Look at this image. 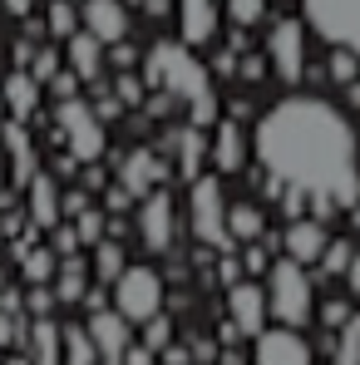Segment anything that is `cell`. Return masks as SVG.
Segmentation results:
<instances>
[{
    "label": "cell",
    "mask_w": 360,
    "mask_h": 365,
    "mask_svg": "<svg viewBox=\"0 0 360 365\" xmlns=\"http://www.w3.org/2000/svg\"><path fill=\"white\" fill-rule=\"evenodd\" d=\"M252 153L262 173H272L287 187H301L311 197H336L346 212L360 202V138L351 119L311 94L277 99L257 128Z\"/></svg>",
    "instance_id": "1"
},
{
    "label": "cell",
    "mask_w": 360,
    "mask_h": 365,
    "mask_svg": "<svg viewBox=\"0 0 360 365\" xmlns=\"http://www.w3.org/2000/svg\"><path fill=\"white\" fill-rule=\"evenodd\" d=\"M143 69H148V84H158L163 94H173V99L187 104V114H192L187 123H197V128L217 123V104H222V99H217L212 69L192 55L187 40H158V45L148 50Z\"/></svg>",
    "instance_id": "2"
},
{
    "label": "cell",
    "mask_w": 360,
    "mask_h": 365,
    "mask_svg": "<svg viewBox=\"0 0 360 365\" xmlns=\"http://www.w3.org/2000/svg\"><path fill=\"white\" fill-rule=\"evenodd\" d=\"M187 227L197 242H207L212 252H232V232H227V197H222V173L187 182Z\"/></svg>",
    "instance_id": "3"
},
{
    "label": "cell",
    "mask_w": 360,
    "mask_h": 365,
    "mask_svg": "<svg viewBox=\"0 0 360 365\" xmlns=\"http://www.w3.org/2000/svg\"><path fill=\"white\" fill-rule=\"evenodd\" d=\"M267 311L282 326H306L311 321V277L297 257H282L267 267Z\"/></svg>",
    "instance_id": "4"
},
{
    "label": "cell",
    "mask_w": 360,
    "mask_h": 365,
    "mask_svg": "<svg viewBox=\"0 0 360 365\" xmlns=\"http://www.w3.org/2000/svg\"><path fill=\"white\" fill-rule=\"evenodd\" d=\"M55 123H60L64 143H69V153L79 158V163H99L104 158V143H109V133H104V119H99V109L89 104V99H60V109H55Z\"/></svg>",
    "instance_id": "5"
},
{
    "label": "cell",
    "mask_w": 360,
    "mask_h": 365,
    "mask_svg": "<svg viewBox=\"0 0 360 365\" xmlns=\"http://www.w3.org/2000/svg\"><path fill=\"white\" fill-rule=\"evenodd\" d=\"M301 15L326 45L360 50V0H301Z\"/></svg>",
    "instance_id": "6"
},
{
    "label": "cell",
    "mask_w": 360,
    "mask_h": 365,
    "mask_svg": "<svg viewBox=\"0 0 360 365\" xmlns=\"http://www.w3.org/2000/svg\"><path fill=\"white\" fill-rule=\"evenodd\" d=\"M114 306H119L133 326L153 321L163 311V277L153 267H123L119 282H114Z\"/></svg>",
    "instance_id": "7"
},
{
    "label": "cell",
    "mask_w": 360,
    "mask_h": 365,
    "mask_svg": "<svg viewBox=\"0 0 360 365\" xmlns=\"http://www.w3.org/2000/svg\"><path fill=\"white\" fill-rule=\"evenodd\" d=\"M306 60H311L306 25H301V20H277L272 35H267V69H272L282 84H301V79H306Z\"/></svg>",
    "instance_id": "8"
},
{
    "label": "cell",
    "mask_w": 360,
    "mask_h": 365,
    "mask_svg": "<svg viewBox=\"0 0 360 365\" xmlns=\"http://www.w3.org/2000/svg\"><path fill=\"white\" fill-rule=\"evenodd\" d=\"M138 242L148 247V252H173V237H178V202L158 187V192H148V197H138Z\"/></svg>",
    "instance_id": "9"
},
{
    "label": "cell",
    "mask_w": 360,
    "mask_h": 365,
    "mask_svg": "<svg viewBox=\"0 0 360 365\" xmlns=\"http://www.w3.org/2000/svg\"><path fill=\"white\" fill-rule=\"evenodd\" d=\"M89 336H94V346H99V365H123L128 356V346H133V321L123 316L119 306L109 311V306H99V311H89Z\"/></svg>",
    "instance_id": "10"
},
{
    "label": "cell",
    "mask_w": 360,
    "mask_h": 365,
    "mask_svg": "<svg viewBox=\"0 0 360 365\" xmlns=\"http://www.w3.org/2000/svg\"><path fill=\"white\" fill-rule=\"evenodd\" d=\"M227 321L237 326L242 336H257V331H267V287H257V282H232L227 287Z\"/></svg>",
    "instance_id": "11"
},
{
    "label": "cell",
    "mask_w": 360,
    "mask_h": 365,
    "mask_svg": "<svg viewBox=\"0 0 360 365\" xmlns=\"http://www.w3.org/2000/svg\"><path fill=\"white\" fill-rule=\"evenodd\" d=\"M257 365H311V346L301 341L297 326H277V331H257Z\"/></svg>",
    "instance_id": "12"
},
{
    "label": "cell",
    "mask_w": 360,
    "mask_h": 365,
    "mask_svg": "<svg viewBox=\"0 0 360 365\" xmlns=\"http://www.w3.org/2000/svg\"><path fill=\"white\" fill-rule=\"evenodd\" d=\"M282 247H287V257H297L301 267H316L321 257H326V247H331V232H326V222L321 217H292V227L282 232Z\"/></svg>",
    "instance_id": "13"
},
{
    "label": "cell",
    "mask_w": 360,
    "mask_h": 365,
    "mask_svg": "<svg viewBox=\"0 0 360 365\" xmlns=\"http://www.w3.org/2000/svg\"><path fill=\"white\" fill-rule=\"evenodd\" d=\"M30 187V227H60L64 217V192H60V178L55 173H35V178L25 182Z\"/></svg>",
    "instance_id": "14"
},
{
    "label": "cell",
    "mask_w": 360,
    "mask_h": 365,
    "mask_svg": "<svg viewBox=\"0 0 360 365\" xmlns=\"http://www.w3.org/2000/svg\"><path fill=\"white\" fill-rule=\"evenodd\" d=\"M64 60H69V69H74L84 84H104V40H99V35L74 30V35L64 40Z\"/></svg>",
    "instance_id": "15"
},
{
    "label": "cell",
    "mask_w": 360,
    "mask_h": 365,
    "mask_svg": "<svg viewBox=\"0 0 360 365\" xmlns=\"http://www.w3.org/2000/svg\"><path fill=\"white\" fill-rule=\"evenodd\" d=\"M178 5V25L187 45H212L217 35V20H222V5L217 0H173Z\"/></svg>",
    "instance_id": "16"
},
{
    "label": "cell",
    "mask_w": 360,
    "mask_h": 365,
    "mask_svg": "<svg viewBox=\"0 0 360 365\" xmlns=\"http://www.w3.org/2000/svg\"><path fill=\"white\" fill-rule=\"evenodd\" d=\"M84 30L99 35L104 45H119L128 35V10L123 0H84Z\"/></svg>",
    "instance_id": "17"
},
{
    "label": "cell",
    "mask_w": 360,
    "mask_h": 365,
    "mask_svg": "<svg viewBox=\"0 0 360 365\" xmlns=\"http://www.w3.org/2000/svg\"><path fill=\"white\" fill-rule=\"evenodd\" d=\"M242 163H247V138H242L237 119L227 114V119H217V133H212V168L227 178V173H242Z\"/></svg>",
    "instance_id": "18"
},
{
    "label": "cell",
    "mask_w": 360,
    "mask_h": 365,
    "mask_svg": "<svg viewBox=\"0 0 360 365\" xmlns=\"http://www.w3.org/2000/svg\"><path fill=\"white\" fill-rule=\"evenodd\" d=\"M25 346H30V365H64V326L55 316H35Z\"/></svg>",
    "instance_id": "19"
},
{
    "label": "cell",
    "mask_w": 360,
    "mask_h": 365,
    "mask_svg": "<svg viewBox=\"0 0 360 365\" xmlns=\"http://www.w3.org/2000/svg\"><path fill=\"white\" fill-rule=\"evenodd\" d=\"M158 178H163V163H158L153 153H143V148H133V153L119 163V182L133 192V197H148Z\"/></svg>",
    "instance_id": "20"
},
{
    "label": "cell",
    "mask_w": 360,
    "mask_h": 365,
    "mask_svg": "<svg viewBox=\"0 0 360 365\" xmlns=\"http://www.w3.org/2000/svg\"><path fill=\"white\" fill-rule=\"evenodd\" d=\"M89 267L79 262V252H69V257H60V272H55V297H60V306H74L89 297Z\"/></svg>",
    "instance_id": "21"
},
{
    "label": "cell",
    "mask_w": 360,
    "mask_h": 365,
    "mask_svg": "<svg viewBox=\"0 0 360 365\" xmlns=\"http://www.w3.org/2000/svg\"><path fill=\"white\" fill-rule=\"evenodd\" d=\"M40 89H45V84H40L35 74H25V69H15V74L0 84V94H5V109H10L15 119H30V114H35V104H40Z\"/></svg>",
    "instance_id": "22"
},
{
    "label": "cell",
    "mask_w": 360,
    "mask_h": 365,
    "mask_svg": "<svg viewBox=\"0 0 360 365\" xmlns=\"http://www.w3.org/2000/svg\"><path fill=\"white\" fill-rule=\"evenodd\" d=\"M202 163H212V143L202 138L197 123H187V128L178 133V168H182V178L187 182L202 178Z\"/></svg>",
    "instance_id": "23"
},
{
    "label": "cell",
    "mask_w": 360,
    "mask_h": 365,
    "mask_svg": "<svg viewBox=\"0 0 360 365\" xmlns=\"http://www.w3.org/2000/svg\"><path fill=\"white\" fill-rule=\"evenodd\" d=\"M227 232L232 242H257L267 232V212L257 202H227Z\"/></svg>",
    "instance_id": "24"
},
{
    "label": "cell",
    "mask_w": 360,
    "mask_h": 365,
    "mask_svg": "<svg viewBox=\"0 0 360 365\" xmlns=\"http://www.w3.org/2000/svg\"><path fill=\"white\" fill-rule=\"evenodd\" d=\"M20 267H25V282H30V287H45V282H55V272H60V252H55V247H30V252L20 257Z\"/></svg>",
    "instance_id": "25"
},
{
    "label": "cell",
    "mask_w": 360,
    "mask_h": 365,
    "mask_svg": "<svg viewBox=\"0 0 360 365\" xmlns=\"http://www.w3.org/2000/svg\"><path fill=\"white\" fill-rule=\"evenodd\" d=\"M64 365H99V346L89 326H64Z\"/></svg>",
    "instance_id": "26"
},
{
    "label": "cell",
    "mask_w": 360,
    "mask_h": 365,
    "mask_svg": "<svg viewBox=\"0 0 360 365\" xmlns=\"http://www.w3.org/2000/svg\"><path fill=\"white\" fill-rule=\"evenodd\" d=\"M123 267H128V262H123V242H114V237H104V242L94 247V282L114 287Z\"/></svg>",
    "instance_id": "27"
},
{
    "label": "cell",
    "mask_w": 360,
    "mask_h": 365,
    "mask_svg": "<svg viewBox=\"0 0 360 365\" xmlns=\"http://www.w3.org/2000/svg\"><path fill=\"white\" fill-rule=\"evenodd\" d=\"M351 262H356V252H351V242H346V237H331V247H326V257H321L316 267H321V277H346V272H351Z\"/></svg>",
    "instance_id": "28"
},
{
    "label": "cell",
    "mask_w": 360,
    "mask_h": 365,
    "mask_svg": "<svg viewBox=\"0 0 360 365\" xmlns=\"http://www.w3.org/2000/svg\"><path fill=\"white\" fill-rule=\"evenodd\" d=\"M222 15H227L237 30H252V25L267 15V0H222Z\"/></svg>",
    "instance_id": "29"
},
{
    "label": "cell",
    "mask_w": 360,
    "mask_h": 365,
    "mask_svg": "<svg viewBox=\"0 0 360 365\" xmlns=\"http://www.w3.org/2000/svg\"><path fill=\"white\" fill-rule=\"evenodd\" d=\"M336 365H360V311L341 326V341H336Z\"/></svg>",
    "instance_id": "30"
},
{
    "label": "cell",
    "mask_w": 360,
    "mask_h": 365,
    "mask_svg": "<svg viewBox=\"0 0 360 365\" xmlns=\"http://www.w3.org/2000/svg\"><path fill=\"white\" fill-rule=\"evenodd\" d=\"M74 232H79V247H99V242H104V232H109V222H104V212L84 207V212L74 217Z\"/></svg>",
    "instance_id": "31"
},
{
    "label": "cell",
    "mask_w": 360,
    "mask_h": 365,
    "mask_svg": "<svg viewBox=\"0 0 360 365\" xmlns=\"http://www.w3.org/2000/svg\"><path fill=\"white\" fill-rule=\"evenodd\" d=\"M143 346H148L153 356H163V351L173 346V321H168L163 311H158L153 321H143Z\"/></svg>",
    "instance_id": "32"
},
{
    "label": "cell",
    "mask_w": 360,
    "mask_h": 365,
    "mask_svg": "<svg viewBox=\"0 0 360 365\" xmlns=\"http://www.w3.org/2000/svg\"><path fill=\"white\" fill-rule=\"evenodd\" d=\"M331 79H336V84H351V79H360V50L336 45V55H331Z\"/></svg>",
    "instance_id": "33"
},
{
    "label": "cell",
    "mask_w": 360,
    "mask_h": 365,
    "mask_svg": "<svg viewBox=\"0 0 360 365\" xmlns=\"http://www.w3.org/2000/svg\"><path fill=\"white\" fill-rule=\"evenodd\" d=\"M50 35H55V40H69V35H74V5H69V0H55V5H50Z\"/></svg>",
    "instance_id": "34"
},
{
    "label": "cell",
    "mask_w": 360,
    "mask_h": 365,
    "mask_svg": "<svg viewBox=\"0 0 360 365\" xmlns=\"http://www.w3.org/2000/svg\"><path fill=\"white\" fill-rule=\"evenodd\" d=\"M25 306H30V316H50V311L60 306V297H55V287L45 282V287H30V297H25Z\"/></svg>",
    "instance_id": "35"
},
{
    "label": "cell",
    "mask_w": 360,
    "mask_h": 365,
    "mask_svg": "<svg viewBox=\"0 0 360 365\" xmlns=\"http://www.w3.org/2000/svg\"><path fill=\"white\" fill-rule=\"evenodd\" d=\"M30 74H35L40 84H50V79L60 74V55H55V50H40V55H35V64H30Z\"/></svg>",
    "instance_id": "36"
},
{
    "label": "cell",
    "mask_w": 360,
    "mask_h": 365,
    "mask_svg": "<svg viewBox=\"0 0 360 365\" xmlns=\"http://www.w3.org/2000/svg\"><path fill=\"white\" fill-rule=\"evenodd\" d=\"M79 84H84V79H79L74 69H60V74L50 79V89H55V99H74V94H79Z\"/></svg>",
    "instance_id": "37"
},
{
    "label": "cell",
    "mask_w": 360,
    "mask_h": 365,
    "mask_svg": "<svg viewBox=\"0 0 360 365\" xmlns=\"http://www.w3.org/2000/svg\"><path fill=\"white\" fill-rule=\"evenodd\" d=\"M351 316H356L351 302H326V306H321V321H326V326H346Z\"/></svg>",
    "instance_id": "38"
},
{
    "label": "cell",
    "mask_w": 360,
    "mask_h": 365,
    "mask_svg": "<svg viewBox=\"0 0 360 365\" xmlns=\"http://www.w3.org/2000/svg\"><path fill=\"white\" fill-rule=\"evenodd\" d=\"M104 207H109V212H128V207H133V192H128L123 182H114V187L104 192Z\"/></svg>",
    "instance_id": "39"
},
{
    "label": "cell",
    "mask_w": 360,
    "mask_h": 365,
    "mask_svg": "<svg viewBox=\"0 0 360 365\" xmlns=\"http://www.w3.org/2000/svg\"><path fill=\"white\" fill-rule=\"evenodd\" d=\"M242 272H247V267H242L237 257H232V252H222V262H217V277H222V287H232V282H242Z\"/></svg>",
    "instance_id": "40"
},
{
    "label": "cell",
    "mask_w": 360,
    "mask_h": 365,
    "mask_svg": "<svg viewBox=\"0 0 360 365\" xmlns=\"http://www.w3.org/2000/svg\"><path fill=\"white\" fill-rule=\"evenodd\" d=\"M187 351H192V361H197V365H212V361H217V346H212L207 336H192V346H187Z\"/></svg>",
    "instance_id": "41"
},
{
    "label": "cell",
    "mask_w": 360,
    "mask_h": 365,
    "mask_svg": "<svg viewBox=\"0 0 360 365\" xmlns=\"http://www.w3.org/2000/svg\"><path fill=\"white\" fill-rule=\"evenodd\" d=\"M114 94H119L123 104H138V94H143V89H138V79H133V74H119V79H114Z\"/></svg>",
    "instance_id": "42"
},
{
    "label": "cell",
    "mask_w": 360,
    "mask_h": 365,
    "mask_svg": "<svg viewBox=\"0 0 360 365\" xmlns=\"http://www.w3.org/2000/svg\"><path fill=\"white\" fill-rule=\"evenodd\" d=\"M84 207H89V192H79V187H74V192H64V217H79Z\"/></svg>",
    "instance_id": "43"
},
{
    "label": "cell",
    "mask_w": 360,
    "mask_h": 365,
    "mask_svg": "<svg viewBox=\"0 0 360 365\" xmlns=\"http://www.w3.org/2000/svg\"><path fill=\"white\" fill-rule=\"evenodd\" d=\"M123 365H153V351H148V346H128Z\"/></svg>",
    "instance_id": "44"
},
{
    "label": "cell",
    "mask_w": 360,
    "mask_h": 365,
    "mask_svg": "<svg viewBox=\"0 0 360 365\" xmlns=\"http://www.w3.org/2000/svg\"><path fill=\"white\" fill-rule=\"evenodd\" d=\"M0 5H5L10 15H30V10H35V0H0Z\"/></svg>",
    "instance_id": "45"
},
{
    "label": "cell",
    "mask_w": 360,
    "mask_h": 365,
    "mask_svg": "<svg viewBox=\"0 0 360 365\" xmlns=\"http://www.w3.org/2000/svg\"><path fill=\"white\" fill-rule=\"evenodd\" d=\"M346 282H351V292H356V302H360V252H356V262H351V272H346Z\"/></svg>",
    "instance_id": "46"
},
{
    "label": "cell",
    "mask_w": 360,
    "mask_h": 365,
    "mask_svg": "<svg viewBox=\"0 0 360 365\" xmlns=\"http://www.w3.org/2000/svg\"><path fill=\"white\" fill-rule=\"evenodd\" d=\"M168 10V0H148V15H163Z\"/></svg>",
    "instance_id": "47"
},
{
    "label": "cell",
    "mask_w": 360,
    "mask_h": 365,
    "mask_svg": "<svg viewBox=\"0 0 360 365\" xmlns=\"http://www.w3.org/2000/svg\"><path fill=\"white\" fill-rule=\"evenodd\" d=\"M351 232H356V237H360V202H356V207H351Z\"/></svg>",
    "instance_id": "48"
},
{
    "label": "cell",
    "mask_w": 360,
    "mask_h": 365,
    "mask_svg": "<svg viewBox=\"0 0 360 365\" xmlns=\"http://www.w3.org/2000/svg\"><path fill=\"white\" fill-rule=\"evenodd\" d=\"M5 365H30V361H25V356H15V361H5Z\"/></svg>",
    "instance_id": "49"
},
{
    "label": "cell",
    "mask_w": 360,
    "mask_h": 365,
    "mask_svg": "<svg viewBox=\"0 0 360 365\" xmlns=\"http://www.w3.org/2000/svg\"><path fill=\"white\" fill-rule=\"evenodd\" d=\"M0 292H5V272H0Z\"/></svg>",
    "instance_id": "50"
},
{
    "label": "cell",
    "mask_w": 360,
    "mask_h": 365,
    "mask_svg": "<svg viewBox=\"0 0 360 365\" xmlns=\"http://www.w3.org/2000/svg\"><path fill=\"white\" fill-rule=\"evenodd\" d=\"M0 114H5V94H0Z\"/></svg>",
    "instance_id": "51"
},
{
    "label": "cell",
    "mask_w": 360,
    "mask_h": 365,
    "mask_svg": "<svg viewBox=\"0 0 360 365\" xmlns=\"http://www.w3.org/2000/svg\"><path fill=\"white\" fill-rule=\"evenodd\" d=\"M0 242H5V227H0Z\"/></svg>",
    "instance_id": "52"
},
{
    "label": "cell",
    "mask_w": 360,
    "mask_h": 365,
    "mask_svg": "<svg viewBox=\"0 0 360 365\" xmlns=\"http://www.w3.org/2000/svg\"><path fill=\"white\" fill-rule=\"evenodd\" d=\"M212 365H217V361H212Z\"/></svg>",
    "instance_id": "53"
}]
</instances>
